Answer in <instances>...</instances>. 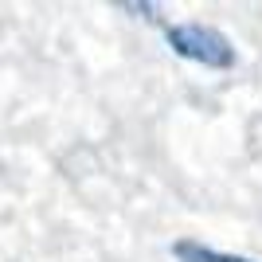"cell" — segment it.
<instances>
[{
  "label": "cell",
  "mask_w": 262,
  "mask_h": 262,
  "mask_svg": "<svg viewBox=\"0 0 262 262\" xmlns=\"http://www.w3.org/2000/svg\"><path fill=\"white\" fill-rule=\"evenodd\" d=\"M172 258L176 262H254V258H243V254H231V251L204 247V243H196V239H176L172 243Z\"/></svg>",
  "instance_id": "7a4b0ae2"
},
{
  "label": "cell",
  "mask_w": 262,
  "mask_h": 262,
  "mask_svg": "<svg viewBox=\"0 0 262 262\" xmlns=\"http://www.w3.org/2000/svg\"><path fill=\"white\" fill-rule=\"evenodd\" d=\"M164 39L172 47V55L208 67V71H231V67L239 63L235 43L219 28H211V24H172L164 32Z\"/></svg>",
  "instance_id": "6da1fadb"
}]
</instances>
